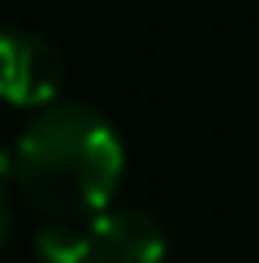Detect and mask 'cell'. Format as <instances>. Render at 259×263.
<instances>
[{
	"label": "cell",
	"mask_w": 259,
	"mask_h": 263,
	"mask_svg": "<svg viewBox=\"0 0 259 263\" xmlns=\"http://www.w3.org/2000/svg\"><path fill=\"white\" fill-rule=\"evenodd\" d=\"M86 220L91 216H48V224L35 233V255L43 263H82Z\"/></svg>",
	"instance_id": "277c9868"
},
{
	"label": "cell",
	"mask_w": 259,
	"mask_h": 263,
	"mask_svg": "<svg viewBox=\"0 0 259 263\" xmlns=\"http://www.w3.org/2000/svg\"><path fill=\"white\" fill-rule=\"evenodd\" d=\"M164 229L138 207H104L86 220L82 263H164Z\"/></svg>",
	"instance_id": "7a4b0ae2"
},
{
	"label": "cell",
	"mask_w": 259,
	"mask_h": 263,
	"mask_svg": "<svg viewBox=\"0 0 259 263\" xmlns=\"http://www.w3.org/2000/svg\"><path fill=\"white\" fill-rule=\"evenodd\" d=\"M9 177L43 216H100L125 177V142L91 104H52L22 129Z\"/></svg>",
	"instance_id": "6da1fadb"
},
{
	"label": "cell",
	"mask_w": 259,
	"mask_h": 263,
	"mask_svg": "<svg viewBox=\"0 0 259 263\" xmlns=\"http://www.w3.org/2000/svg\"><path fill=\"white\" fill-rule=\"evenodd\" d=\"M65 82V61L57 43L39 30H9L5 35V95L17 108H43L57 100Z\"/></svg>",
	"instance_id": "3957f363"
}]
</instances>
